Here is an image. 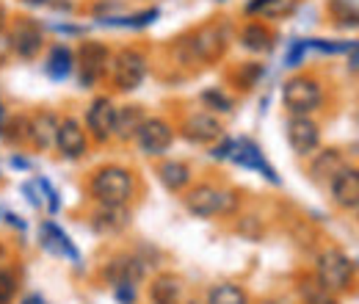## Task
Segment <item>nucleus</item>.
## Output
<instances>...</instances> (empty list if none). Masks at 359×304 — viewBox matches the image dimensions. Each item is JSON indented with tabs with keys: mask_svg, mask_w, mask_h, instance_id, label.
I'll return each mask as SVG.
<instances>
[{
	"mask_svg": "<svg viewBox=\"0 0 359 304\" xmlns=\"http://www.w3.org/2000/svg\"><path fill=\"white\" fill-rule=\"evenodd\" d=\"M58 122H61V117L50 108H39L36 114H31V147L36 152H47L55 147Z\"/></svg>",
	"mask_w": 359,
	"mask_h": 304,
	"instance_id": "a211bd4d",
	"label": "nucleus"
},
{
	"mask_svg": "<svg viewBox=\"0 0 359 304\" xmlns=\"http://www.w3.org/2000/svg\"><path fill=\"white\" fill-rule=\"evenodd\" d=\"M354 274H357L354 260H351L343 249L329 246V249H323V252L318 255V260H315V279H318L323 288H329L332 293H346V291H351Z\"/></svg>",
	"mask_w": 359,
	"mask_h": 304,
	"instance_id": "20e7f679",
	"label": "nucleus"
},
{
	"mask_svg": "<svg viewBox=\"0 0 359 304\" xmlns=\"http://www.w3.org/2000/svg\"><path fill=\"white\" fill-rule=\"evenodd\" d=\"M39 241H42V246H45L50 255H64V258H69L72 263H81V252L75 249V244L69 241V235L58 224L45 221L39 227Z\"/></svg>",
	"mask_w": 359,
	"mask_h": 304,
	"instance_id": "aec40b11",
	"label": "nucleus"
},
{
	"mask_svg": "<svg viewBox=\"0 0 359 304\" xmlns=\"http://www.w3.org/2000/svg\"><path fill=\"white\" fill-rule=\"evenodd\" d=\"M22 288V277L17 268L0 265V304H14Z\"/></svg>",
	"mask_w": 359,
	"mask_h": 304,
	"instance_id": "7c9ffc66",
	"label": "nucleus"
},
{
	"mask_svg": "<svg viewBox=\"0 0 359 304\" xmlns=\"http://www.w3.org/2000/svg\"><path fill=\"white\" fill-rule=\"evenodd\" d=\"M161 17V8H144V11H135V14H125V17H105V20H97L100 25H111V28H149L155 20Z\"/></svg>",
	"mask_w": 359,
	"mask_h": 304,
	"instance_id": "bb28decb",
	"label": "nucleus"
},
{
	"mask_svg": "<svg viewBox=\"0 0 359 304\" xmlns=\"http://www.w3.org/2000/svg\"><path fill=\"white\" fill-rule=\"evenodd\" d=\"M299 293H302V304H340L337 302V293H332L329 288H323L315 277H304L302 279Z\"/></svg>",
	"mask_w": 359,
	"mask_h": 304,
	"instance_id": "c85d7f7f",
	"label": "nucleus"
},
{
	"mask_svg": "<svg viewBox=\"0 0 359 304\" xmlns=\"http://www.w3.org/2000/svg\"><path fill=\"white\" fill-rule=\"evenodd\" d=\"M108 78L116 91H135L147 78V55L138 47H122L111 55Z\"/></svg>",
	"mask_w": 359,
	"mask_h": 304,
	"instance_id": "0eeeda50",
	"label": "nucleus"
},
{
	"mask_svg": "<svg viewBox=\"0 0 359 304\" xmlns=\"http://www.w3.org/2000/svg\"><path fill=\"white\" fill-rule=\"evenodd\" d=\"M6 218H8V224H14L17 230H25V227H28L25 221H20V216H17V213H6Z\"/></svg>",
	"mask_w": 359,
	"mask_h": 304,
	"instance_id": "37998d69",
	"label": "nucleus"
},
{
	"mask_svg": "<svg viewBox=\"0 0 359 304\" xmlns=\"http://www.w3.org/2000/svg\"><path fill=\"white\" fill-rule=\"evenodd\" d=\"M6 122H8V111H6V103L0 100V136H3V128H6Z\"/></svg>",
	"mask_w": 359,
	"mask_h": 304,
	"instance_id": "c03bdc74",
	"label": "nucleus"
},
{
	"mask_svg": "<svg viewBox=\"0 0 359 304\" xmlns=\"http://www.w3.org/2000/svg\"><path fill=\"white\" fill-rule=\"evenodd\" d=\"M199 100H202V105H205L210 114H232V111H235V100L226 94L224 88H219V86L205 88V91L199 94Z\"/></svg>",
	"mask_w": 359,
	"mask_h": 304,
	"instance_id": "2f4dec72",
	"label": "nucleus"
},
{
	"mask_svg": "<svg viewBox=\"0 0 359 304\" xmlns=\"http://www.w3.org/2000/svg\"><path fill=\"white\" fill-rule=\"evenodd\" d=\"M357 211H359V208H357ZM357 221H359V218H357Z\"/></svg>",
	"mask_w": 359,
	"mask_h": 304,
	"instance_id": "09e8293b",
	"label": "nucleus"
},
{
	"mask_svg": "<svg viewBox=\"0 0 359 304\" xmlns=\"http://www.w3.org/2000/svg\"><path fill=\"white\" fill-rule=\"evenodd\" d=\"M45 72L47 78L53 81H67L69 75H75V50L67 47V44H53L47 50V58H45Z\"/></svg>",
	"mask_w": 359,
	"mask_h": 304,
	"instance_id": "412c9836",
	"label": "nucleus"
},
{
	"mask_svg": "<svg viewBox=\"0 0 359 304\" xmlns=\"http://www.w3.org/2000/svg\"><path fill=\"white\" fill-rule=\"evenodd\" d=\"M313 164H310V174L318 183H329L334 174L346 166V158L340 150H320V152H313L310 155Z\"/></svg>",
	"mask_w": 359,
	"mask_h": 304,
	"instance_id": "b1692460",
	"label": "nucleus"
},
{
	"mask_svg": "<svg viewBox=\"0 0 359 304\" xmlns=\"http://www.w3.org/2000/svg\"><path fill=\"white\" fill-rule=\"evenodd\" d=\"M182 205L196 218L232 216L238 211V194L224 185H216V183H196V185L185 188Z\"/></svg>",
	"mask_w": 359,
	"mask_h": 304,
	"instance_id": "7ed1b4c3",
	"label": "nucleus"
},
{
	"mask_svg": "<svg viewBox=\"0 0 359 304\" xmlns=\"http://www.w3.org/2000/svg\"><path fill=\"white\" fill-rule=\"evenodd\" d=\"M282 105L290 117H313L323 105V86L313 75H293L282 86Z\"/></svg>",
	"mask_w": 359,
	"mask_h": 304,
	"instance_id": "423d86ee",
	"label": "nucleus"
},
{
	"mask_svg": "<svg viewBox=\"0 0 359 304\" xmlns=\"http://www.w3.org/2000/svg\"><path fill=\"white\" fill-rule=\"evenodd\" d=\"M229 161H235L238 166L255 169V172L263 174V177H266L269 183H273V185H279V183H282V180H279V174H276V169H273V166L269 164V158L263 155V150H260L255 141H249V138H241V141H235Z\"/></svg>",
	"mask_w": 359,
	"mask_h": 304,
	"instance_id": "2eb2a0df",
	"label": "nucleus"
},
{
	"mask_svg": "<svg viewBox=\"0 0 359 304\" xmlns=\"http://www.w3.org/2000/svg\"><path fill=\"white\" fill-rule=\"evenodd\" d=\"M238 42H241L243 50L260 55V53H271V50H273L276 37H273V31H271L263 20H249V22L238 31Z\"/></svg>",
	"mask_w": 359,
	"mask_h": 304,
	"instance_id": "6ab92c4d",
	"label": "nucleus"
},
{
	"mask_svg": "<svg viewBox=\"0 0 359 304\" xmlns=\"http://www.w3.org/2000/svg\"><path fill=\"white\" fill-rule=\"evenodd\" d=\"M102 277L114 288L116 285H135L138 288V282L147 277V265L135 255H116L114 260H108V265L102 268Z\"/></svg>",
	"mask_w": 359,
	"mask_h": 304,
	"instance_id": "dca6fc26",
	"label": "nucleus"
},
{
	"mask_svg": "<svg viewBox=\"0 0 359 304\" xmlns=\"http://www.w3.org/2000/svg\"><path fill=\"white\" fill-rule=\"evenodd\" d=\"M329 197L340 211L359 208V166H343L329 180Z\"/></svg>",
	"mask_w": 359,
	"mask_h": 304,
	"instance_id": "4468645a",
	"label": "nucleus"
},
{
	"mask_svg": "<svg viewBox=\"0 0 359 304\" xmlns=\"http://www.w3.org/2000/svg\"><path fill=\"white\" fill-rule=\"evenodd\" d=\"M114 125H116V103L108 94L94 97L86 108V133L91 141L97 144H108L114 138Z\"/></svg>",
	"mask_w": 359,
	"mask_h": 304,
	"instance_id": "9d476101",
	"label": "nucleus"
},
{
	"mask_svg": "<svg viewBox=\"0 0 359 304\" xmlns=\"http://www.w3.org/2000/svg\"><path fill=\"white\" fill-rule=\"evenodd\" d=\"M6 37H8V44H11V55L20 58V61H34L42 55V50L47 47V37L45 28L20 14V17H8V25H6Z\"/></svg>",
	"mask_w": 359,
	"mask_h": 304,
	"instance_id": "39448f33",
	"label": "nucleus"
},
{
	"mask_svg": "<svg viewBox=\"0 0 359 304\" xmlns=\"http://www.w3.org/2000/svg\"><path fill=\"white\" fill-rule=\"evenodd\" d=\"M20 304H50V302H47L42 293H28V296H25Z\"/></svg>",
	"mask_w": 359,
	"mask_h": 304,
	"instance_id": "79ce46f5",
	"label": "nucleus"
},
{
	"mask_svg": "<svg viewBox=\"0 0 359 304\" xmlns=\"http://www.w3.org/2000/svg\"><path fill=\"white\" fill-rule=\"evenodd\" d=\"M133 141L138 144V150L144 155L158 158V155H166L172 150V144H175V128L166 119H161V117H147L141 122V128H138Z\"/></svg>",
	"mask_w": 359,
	"mask_h": 304,
	"instance_id": "1a4fd4ad",
	"label": "nucleus"
},
{
	"mask_svg": "<svg viewBox=\"0 0 359 304\" xmlns=\"http://www.w3.org/2000/svg\"><path fill=\"white\" fill-rule=\"evenodd\" d=\"M6 258H8V246L0 241V263H6Z\"/></svg>",
	"mask_w": 359,
	"mask_h": 304,
	"instance_id": "49530a36",
	"label": "nucleus"
},
{
	"mask_svg": "<svg viewBox=\"0 0 359 304\" xmlns=\"http://www.w3.org/2000/svg\"><path fill=\"white\" fill-rule=\"evenodd\" d=\"M144 119H147V114H144L141 105H116L114 138H119V141H133Z\"/></svg>",
	"mask_w": 359,
	"mask_h": 304,
	"instance_id": "393cba45",
	"label": "nucleus"
},
{
	"mask_svg": "<svg viewBox=\"0 0 359 304\" xmlns=\"http://www.w3.org/2000/svg\"><path fill=\"white\" fill-rule=\"evenodd\" d=\"M229 39H232L229 22L226 20H210L205 25L194 28L191 34H185L182 39H177L175 55L185 67H208V64H216L219 58H224Z\"/></svg>",
	"mask_w": 359,
	"mask_h": 304,
	"instance_id": "f257e3e1",
	"label": "nucleus"
},
{
	"mask_svg": "<svg viewBox=\"0 0 359 304\" xmlns=\"http://www.w3.org/2000/svg\"><path fill=\"white\" fill-rule=\"evenodd\" d=\"M114 296H116L119 304H135L138 291H135V285H116V288H114Z\"/></svg>",
	"mask_w": 359,
	"mask_h": 304,
	"instance_id": "e433bc0d",
	"label": "nucleus"
},
{
	"mask_svg": "<svg viewBox=\"0 0 359 304\" xmlns=\"http://www.w3.org/2000/svg\"><path fill=\"white\" fill-rule=\"evenodd\" d=\"M348 67L359 72V44H351V55H348Z\"/></svg>",
	"mask_w": 359,
	"mask_h": 304,
	"instance_id": "ea45409f",
	"label": "nucleus"
},
{
	"mask_svg": "<svg viewBox=\"0 0 359 304\" xmlns=\"http://www.w3.org/2000/svg\"><path fill=\"white\" fill-rule=\"evenodd\" d=\"M86 191L97 205H130L135 191H138V183L128 166L108 164V166H100L91 172Z\"/></svg>",
	"mask_w": 359,
	"mask_h": 304,
	"instance_id": "f03ea898",
	"label": "nucleus"
},
{
	"mask_svg": "<svg viewBox=\"0 0 359 304\" xmlns=\"http://www.w3.org/2000/svg\"><path fill=\"white\" fill-rule=\"evenodd\" d=\"M89 141L91 138L83 122H78L75 117H61L55 133V150L64 161H81L89 152Z\"/></svg>",
	"mask_w": 359,
	"mask_h": 304,
	"instance_id": "9b49d317",
	"label": "nucleus"
},
{
	"mask_svg": "<svg viewBox=\"0 0 359 304\" xmlns=\"http://www.w3.org/2000/svg\"><path fill=\"white\" fill-rule=\"evenodd\" d=\"M11 58V44H8V37H6V28H0V67H6Z\"/></svg>",
	"mask_w": 359,
	"mask_h": 304,
	"instance_id": "4c0bfd02",
	"label": "nucleus"
},
{
	"mask_svg": "<svg viewBox=\"0 0 359 304\" xmlns=\"http://www.w3.org/2000/svg\"><path fill=\"white\" fill-rule=\"evenodd\" d=\"M208 304H249V293L235 282H222L210 288Z\"/></svg>",
	"mask_w": 359,
	"mask_h": 304,
	"instance_id": "c756f323",
	"label": "nucleus"
},
{
	"mask_svg": "<svg viewBox=\"0 0 359 304\" xmlns=\"http://www.w3.org/2000/svg\"><path fill=\"white\" fill-rule=\"evenodd\" d=\"M285 136H287L290 150L302 158H310L320 147V128L313 117H290L285 122Z\"/></svg>",
	"mask_w": 359,
	"mask_h": 304,
	"instance_id": "f8f14e48",
	"label": "nucleus"
},
{
	"mask_svg": "<svg viewBox=\"0 0 359 304\" xmlns=\"http://www.w3.org/2000/svg\"><path fill=\"white\" fill-rule=\"evenodd\" d=\"M55 31H61V34H81V28H75V25H55Z\"/></svg>",
	"mask_w": 359,
	"mask_h": 304,
	"instance_id": "a18cd8bd",
	"label": "nucleus"
},
{
	"mask_svg": "<svg viewBox=\"0 0 359 304\" xmlns=\"http://www.w3.org/2000/svg\"><path fill=\"white\" fill-rule=\"evenodd\" d=\"M22 194L28 197V202H31L34 208H42V197H39V191H36V185H31V183H25V185H22Z\"/></svg>",
	"mask_w": 359,
	"mask_h": 304,
	"instance_id": "58836bf2",
	"label": "nucleus"
},
{
	"mask_svg": "<svg viewBox=\"0 0 359 304\" xmlns=\"http://www.w3.org/2000/svg\"><path fill=\"white\" fill-rule=\"evenodd\" d=\"M332 14L340 25H359V6L354 0H332Z\"/></svg>",
	"mask_w": 359,
	"mask_h": 304,
	"instance_id": "473e14b6",
	"label": "nucleus"
},
{
	"mask_svg": "<svg viewBox=\"0 0 359 304\" xmlns=\"http://www.w3.org/2000/svg\"><path fill=\"white\" fill-rule=\"evenodd\" d=\"M130 208L128 205H97L91 211L89 224L100 235H119L130 227Z\"/></svg>",
	"mask_w": 359,
	"mask_h": 304,
	"instance_id": "f3484780",
	"label": "nucleus"
},
{
	"mask_svg": "<svg viewBox=\"0 0 359 304\" xmlns=\"http://www.w3.org/2000/svg\"><path fill=\"white\" fill-rule=\"evenodd\" d=\"M3 138L11 147H28L31 144V117H22V114L8 117L6 128H3Z\"/></svg>",
	"mask_w": 359,
	"mask_h": 304,
	"instance_id": "cd10ccee",
	"label": "nucleus"
},
{
	"mask_svg": "<svg viewBox=\"0 0 359 304\" xmlns=\"http://www.w3.org/2000/svg\"><path fill=\"white\" fill-rule=\"evenodd\" d=\"M36 185L42 188V194H45V197H47V211H50V213H58V208H61V199H58V191H55V188H53V185L47 183L45 177H36Z\"/></svg>",
	"mask_w": 359,
	"mask_h": 304,
	"instance_id": "c9c22d12",
	"label": "nucleus"
},
{
	"mask_svg": "<svg viewBox=\"0 0 359 304\" xmlns=\"http://www.w3.org/2000/svg\"><path fill=\"white\" fill-rule=\"evenodd\" d=\"M260 75H263V67H260V64H255V61L241 64V70L235 72V78H238L241 88H252L257 81H260Z\"/></svg>",
	"mask_w": 359,
	"mask_h": 304,
	"instance_id": "72a5a7b5",
	"label": "nucleus"
},
{
	"mask_svg": "<svg viewBox=\"0 0 359 304\" xmlns=\"http://www.w3.org/2000/svg\"><path fill=\"white\" fill-rule=\"evenodd\" d=\"M25 8H47V6H53V0H20Z\"/></svg>",
	"mask_w": 359,
	"mask_h": 304,
	"instance_id": "a19ab883",
	"label": "nucleus"
},
{
	"mask_svg": "<svg viewBox=\"0 0 359 304\" xmlns=\"http://www.w3.org/2000/svg\"><path fill=\"white\" fill-rule=\"evenodd\" d=\"M299 8V0H249L246 14L255 20H282Z\"/></svg>",
	"mask_w": 359,
	"mask_h": 304,
	"instance_id": "5701e85b",
	"label": "nucleus"
},
{
	"mask_svg": "<svg viewBox=\"0 0 359 304\" xmlns=\"http://www.w3.org/2000/svg\"><path fill=\"white\" fill-rule=\"evenodd\" d=\"M149 302L180 304L182 302V279H180L177 274H158L149 282Z\"/></svg>",
	"mask_w": 359,
	"mask_h": 304,
	"instance_id": "4be33fe9",
	"label": "nucleus"
},
{
	"mask_svg": "<svg viewBox=\"0 0 359 304\" xmlns=\"http://www.w3.org/2000/svg\"><path fill=\"white\" fill-rule=\"evenodd\" d=\"M180 136L191 144H216L222 136H224V128L219 122L216 114L210 111H194L182 119L180 125Z\"/></svg>",
	"mask_w": 359,
	"mask_h": 304,
	"instance_id": "ddd939ff",
	"label": "nucleus"
},
{
	"mask_svg": "<svg viewBox=\"0 0 359 304\" xmlns=\"http://www.w3.org/2000/svg\"><path fill=\"white\" fill-rule=\"evenodd\" d=\"M307 50H310V42H307V39H296V42H290L287 53H285V67H299V64L304 61Z\"/></svg>",
	"mask_w": 359,
	"mask_h": 304,
	"instance_id": "f704fd0d",
	"label": "nucleus"
},
{
	"mask_svg": "<svg viewBox=\"0 0 359 304\" xmlns=\"http://www.w3.org/2000/svg\"><path fill=\"white\" fill-rule=\"evenodd\" d=\"M111 50L105 42L86 39L75 50V72L83 88H94L102 78H108V64H111Z\"/></svg>",
	"mask_w": 359,
	"mask_h": 304,
	"instance_id": "6e6552de",
	"label": "nucleus"
},
{
	"mask_svg": "<svg viewBox=\"0 0 359 304\" xmlns=\"http://www.w3.org/2000/svg\"><path fill=\"white\" fill-rule=\"evenodd\" d=\"M158 177H161V183H163L169 191H175V194H182V191L191 185V180H194L191 166H188L185 161H163V164L158 166Z\"/></svg>",
	"mask_w": 359,
	"mask_h": 304,
	"instance_id": "a878e982",
	"label": "nucleus"
},
{
	"mask_svg": "<svg viewBox=\"0 0 359 304\" xmlns=\"http://www.w3.org/2000/svg\"><path fill=\"white\" fill-rule=\"evenodd\" d=\"M260 304H279V302H271V299H266V302H260Z\"/></svg>",
	"mask_w": 359,
	"mask_h": 304,
	"instance_id": "de8ad7c7",
	"label": "nucleus"
}]
</instances>
